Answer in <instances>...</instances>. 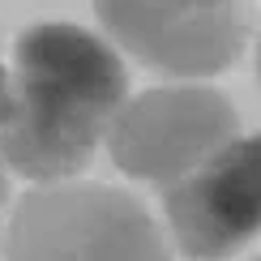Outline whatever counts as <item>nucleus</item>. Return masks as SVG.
<instances>
[{"instance_id": "obj_1", "label": "nucleus", "mask_w": 261, "mask_h": 261, "mask_svg": "<svg viewBox=\"0 0 261 261\" xmlns=\"http://www.w3.org/2000/svg\"><path fill=\"white\" fill-rule=\"evenodd\" d=\"M13 116L0 128L9 171L56 184L77 180L128 99L116 43L73 21H39L13 43Z\"/></svg>"}, {"instance_id": "obj_2", "label": "nucleus", "mask_w": 261, "mask_h": 261, "mask_svg": "<svg viewBox=\"0 0 261 261\" xmlns=\"http://www.w3.org/2000/svg\"><path fill=\"white\" fill-rule=\"evenodd\" d=\"M5 261H171L133 193L94 180L35 184L5 223Z\"/></svg>"}, {"instance_id": "obj_3", "label": "nucleus", "mask_w": 261, "mask_h": 261, "mask_svg": "<svg viewBox=\"0 0 261 261\" xmlns=\"http://www.w3.org/2000/svg\"><path fill=\"white\" fill-rule=\"evenodd\" d=\"M94 13L103 35L146 69L197 82L240 60L257 0H94Z\"/></svg>"}, {"instance_id": "obj_4", "label": "nucleus", "mask_w": 261, "mask_h": 261, "mask_svg": "<svg viewBox=\"0 0 261 261\" xmlns=\"http://www.w3.org/2000/svg\"><path fill=\"white\" fill-rule=\"evenodd\" d=\"M236 107L227 94L197 82L154 86L124 99L107 128V154L120 171L159 189L189 176L223 141L236 137Z\"/></svg>"}, {"instance_id": "obj_5", "label": "nucleus", "mask_w": 261, "mask_h": 261, "mask_svg": "<svg viewBox=\"0 0 261 261\" xmlns=\"http://www.w3.org/2000/svg\"><path fill=\"white\" fill-rule=\"evenodd\" d=\"M176 253L189 261H227L261 236V133L223 141L205 163L163 189Z\"/></svg>"}, {"instance_id": "obj_6", "label": "nucleus", "mask_w": 261, "mask_h": 261, "mask_svg": "<svg viewBox=\"0 0 261 261\" xmlns=\"http://www.w3.org/2000/svg\"><path fill=\"white\" fill-rule=\"evenodd\" d=\"M9 116H13V73L0 64V128L9 124Z\"/></svg>"}, {"instance_id": "obj_7", "label": "nucleus", "mask_w": 261, "mask_h": 261, "mask_svg": "<svg viewBox=\"0 0 261 261\" xmlns=\"http://www.w3.org/2000/svg\"><path fill=\"white\" fill-rule=\"evenodd\" d=\"M5 205H9V180H5V171H0V223H5Z\"/></svg>"}, {"instance_id": "obj_8", "label": "nucleus", "mask_w": 261, "mask_h": 261, "mask_svg": "<svg viewBox=\"0 0 261 261\" xmlns=\"http://www.w3.org/2000/svg\"><path fill=\"white\" fill-rule=\"evenodd\" d=\"M257 69H261V56H257Z\"/></svg>"}, {"instance_id": "obj_9", "label": "nucleus", "mask_w": 261, "mask_h": 261, "mask_svg": "<svg viewBox=\"0 0 261 261\" xmlns=\"http://www.w3.org/2000/svg\"><path fill=\"white\" fill-rule=\"evenodd\" d=\"M257 261H261V257H257Z\"/></svg>"}]
</instances>
